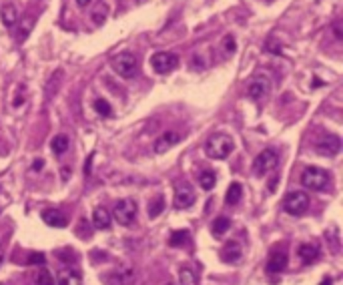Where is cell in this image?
<instances>
[{
  "instance_id": "cell-22",
  "label": "cell",
  "mask_w": 343,
  "mask_h": 285,
  "mask_svg": "<svg viewBox=\"0 0 343 285\" xmlns=\"http://www.w3.org/2000/svg\"><path fill=\"white\" fill-rule=\"evenodd\" d=\"M215 183H217L215 171H203V173L199 175V185H201L205 191H211V189L215 187Z\"/></svg>"
},
{
  "instance_id": "cell-4",
  "label": "cell",
  "mask_w": 343,
  "mask_h": 285,
  "mask_svg": "<svg viewBox=\"0 0 343 285\" xmlns=\"http://www.w3.org/2000/svg\"><path fill=\"white\" fill-rule=\"evenodd\" d=\"M110 64H112V68H114L120 76H124V78H130V76H134V72H136V58H134V54H130V52H118V54H114L112 60H110Z\"/></svg>"
},
{
  "instance_id": "cell-19",
  "label": "cell",
  "mask_w": 343,
  "mask_h": 285,
  "mask_svg": "<svg viewBox=\"0 0 343 285\" xmlns=\"http://www.w3.org/2000/svg\"><path fill=\"white\" fill-rule=\"evenodd\" d=\"M241 197H243V187H241V183H231L229 189H227V195H225L227 205H237V203L241 201Z\"/></svg>"
},
{
  "instance_id": "cell-15",
  "label": "cell",
  "mask_w": 343,
  "mask_h": 285,
  "mask_svg": "<svg viewBox=\"0 0 343 285\" xmlns=\"http://www.w3.org/2000/svg\"><path fill=\"white\" fill-rule=\"evenodd\" d=\"M285 267H287V253H283V251L271 253V257H269V261H267V271L279 273V271H283Z\"/></svg>"
},
{
  "instance_id": "cell-37",
  "label": "cell",
  "mask_w": 343,
  "mask_h": 285,
  "mask_svg": "<svg viewBox=\"0 0 343 285\" xmlns=\"http://www.w3.org/2000/svg\"><path fill=\"white\" fill-rule=\"evenodd\" d=\"M134 2H136V4H142V2H146V0H134Z\"/></svg>"
},
{
  "instance_id": "cell-1",
  "label": "cell",
  "mask_w": 343,
  "mask_h": 285,
  "mask_svg": "<svg viewBox=\"0 0 343 285\" xmlns=\"http://www.w3.org/2000/svg\"><path fill=\"white\" fill-rule=\"evenodd\" d=\"M233 138L225 132H215L205 142V153L209 159H227L233 153Z\"/></svg>"
},
{
  "instance_id": "cell-34",
  "label": "cell",
  "mask_w": 343,
  "mask_h": 285,
  "mask_svg": "<svg viewBox=\"0 0 343 285\" xmlns=\"http://www.w3.org/2000/svg\"><path fill=\"white\" fill-rule=\"evenodd\" d=\"M76 4H78L80 8H86V6L90 4V0H76Z\"/></svg>"
},
{
  "instance_id": "cell-38",
  "label": "cell",
  "mask_w": 343,
  "mask_h": 285,
  "mask_svg": "<svg viewBox=\"0 0 343 285\" xmlns=\"http://www.w3.org/2000/svg\"><path fill=\"white\" fill-rule=\"evenodd\" d=\"M164 285H175V283H164Z\"/></svg>"
},
{
  "instance_id": "cell-9",
  "label": "cell",
  "mask_w": 343,
  "mask_h": 285,
  "mask_svg": "<svg viewBox=\"0 0 343 285\" xmlns=\"http://www.w3.org/2000/svg\"><path fill=\"white\" fill-rule=\"evenodd\" d=\"M179 140H181V136H179L177 132L168 130V132H162V134H160V136L154 140L152 149H154V153H156V155H162V153H166V151H170V149H173Z\"/></svg>"
},
{
  "instance_id": "cell-33",
  "label": "cell",
  "mask_w": 343,
  "mask_h": 285,
  "mask_svg": "<svg viewBox=\"0 0 343 285\" xmlns=\"http://www.w3.org/2000/svg\"><path fill=\"white\" fill-rule=\"evenodd\" d=\"M42 165H44V161H42V159H38V161H34L32 169H34V171H38V169H42Z\"/></svg>"
},
{
  "instance_id": "cell-20",
  "label": "cell",
  "mask_w": 343,
  "mask_h": 285,
  "mask_svg": "<svg viewBox=\"0 0 343 285\" xmlns=\"http://www.w3.org/2000/svg\"><path fill=\"white\" fill-rule=\"evenodd\" d=\"M56 285H82V279L74 271H60L58 273V283Z\"/></svg>"
},
{
  "instance_id": "cell-27",
  "label": "cell",
  "mask_w": 343,
  "mask_h": 285,
  "mask_svg": "<svg viewBox=\"0 0 343 285\" xmlns=\"http://www.w3.org/2000/svg\"><path fill=\"white\" fill-rule=\"evenodd\" d=\"M229 227H231V219L219 217V219H215V223H213V235H223Z\"/></svg>"
},
{
  "instance_id": "cell-24",
  "label": "cell",
  "mask_w": 343,
  "mask_h": 285,
  "mask_svg": "<svg viewBox=\"0 0 343 285\" xmlns=\"http://www.w3.org/2000/svg\"><path fill=\"white\" fill-rule=\"evenodd\" d=\"M179 281H181V285H197V275H195L193 269L183 267L179 271Z\"/></svg>"
},
{
  "instance_id": "cell-10",
  "label": "cell",
  "mask_w": 343,
  "mask_h": 285,
  "mask_svg": "<svg viewBox=\"0 0 343 285\" xmlns=\"http://www.w3.org/2000/svg\"><path fill=\"white\" fill-rule=\"evenodd\" d=\"M315 151L319 155H325V157H333L341 151V140L339 136H325L321 140H317V145H315Z\"/></svg>"
},
{
  "instance_id": "cell-36",
  "label": "cell",
  "mask_w": 343,
  "mask_h": 285,
  "mask_svg": "<svg viewBox=\"0 0 343 285\" xmlns=\"http://www.w3.org/2000/svg\"><path fill=\"white\" fill-rule=\"evenodd\" d=\"M2 259H4V253H2V247H0V263H2Z\"/></svg>"
},
{
  "instance_id": "cell-7",
  "label": "cell",
  "mask_w": 343,
  "mask_h": 285,
  "mask_svg": "<svg viewBox=\"0 0 343 285\" xmlns=\"http://www.w3.org/2000/svg\"><path fill=\"white\" fill-rule=\"evenodd\" d=\"M283 209L289 215H303L309 209V197H307V193H303V191L289 193L285 197V201H283Z\"/></svg>"
},
{
  "instance_id": "cell-2",
  "label": "cell",
  "mask_w": 343,
  "mask_h": 285,
  "mask_svg": "<svg viewBox=\"0 0 343 285\" xmlns=\"http://www.w3.org/2000/svg\"><path fill=\"white\" fill-rule=\"evenodd\" d=\"M329 183H331V177L321 167H307L301 173V185L311 191H325L329 187Z\"/></svg>"
},
{
  "instance_id": "cell-25",
  "label": "cell",
  "mask_w": 343,
  "mask_h": 285,
  "mask_svg": "<svg viewBox=\"0 0 343 285\" xmlns=\"http://www.w3.org/2000/svg\"><path fill=\"white\" fill-rule=\"evenodd\" d=\"M92 106H94L96 114H100V116H110L112 114V108H110L108 100H104V98H94Z\"/></svg>"
},
{
  "instance_id": "cell-32",
  "label": "cell",
  "mask_w": 343,
  "mask_h": 285,
  "mask_svg": "<svg viewBox=\"0 0 343 285\" xmlns=\"http://www.w3.org/2000/svg\"><path fill=\"white\" fill-rule=\"evenodd\" d=\"M333 32H335L337 40H341V38H343V32H341V22H335V24H333Z\"/></svg>"
},
{
  "instance_id": "cell-26",
  "label": "cell",
  "mask_w": 343,
  "mask_h": 285,
  "mask_svg": "<svg viewBox=\"0 0 343 285\" xmlns=\"http://www.w3.org/2000/svg\"><path fill=\"white\" fill-rule=\"evenodd\" d=\"M34 281H36V285H54V279H52L50 271H48V269H44V267L36 271Z\"/></svg>"
},
{
  "instance_id": "cell-29",
  "label": "cell",
  "mask_w": 343,
  "mask_h": 285,
  "mask_svg": "<svg viewBox=\"0 0 343 285\" xmlns=\"http://www.w3.org/2000/svg\"><path fill=\"white\" fill-rule=\"evenodd\" d=\"M162 209H164V199H162V197H156L154 203L148 207V215H150V217H156V215L162 213Z\"/></svg>"
},
{
  "instance_id": "cell-13",
  "label": "cell",
  "mask_w": 343,
  "mask_h": 285,
  "mask_svg": "<svg viewBox=\"0 0 343 285\" xmlns=\"http://www.w3.org/2000/svg\"><path fill=\"white\" fill-rule=\"evenodd\" d=\"M241 255H243V247H241L239 241H229V243L221 249V259H223L225 263H237V261L241 259Z\"/></svg>"
},
{
  "instance_id": "cell-35",
  "label": "cell",
  "mask_w": 343,
  "mask_h": 285,
  "mask_svg": "<svg viewBox=\"0 0 343 285\" xmlns=\"http://www.w3.org/2000/svg\"><path fill=\"white\" fill-rule=\"evenodd\" d=\"M321 285H331V279H323V281H321Z\"/></svg>"
},
{
  "instance_id": "cell-5",
  "label": "cell",
  "mask_w": 343,
  "mask_h": 285,
  "mask_svg": "<svg viewBox=\"0 0 343 285\" xmlns=\"http://www.w3.org/2000/svg\"><path fill=\"white\" fill-rule=\"evenodd\" d=\"M114 219L122 227H130L136 219V203L132 199H120L114 205Z\"/></svg>"
},
{
  "instance_id": "cell-30",
  "label": "cell",
  "mask_w": 343,
  "mask_h": 285,
  "mask_svg": "<svg viewBox=\"0 0 343 285\" xmlns=\"http://www.w3.org/2000/svg\"><path fill=\"white\" fill-rule=\"evenodd\" d=\"M223 44H225V52H227V54H233V52H235V48H237V46H235V38H233L231 34H227V36H225Z\"/></svg>"
},
{
  "instance_id": "cell-3",
  "label": "cell",
  "mask_w": 343,
  "mask_h": 285,
  "mask_svg": "<svg viewBox=\"0 0 343 285\" xmlns=\"http://www.w3.org/2000/svg\"><path fill=\"white\" fill-rule=\"evenodd\" d=\"M150 66H152L154 72L166 74V72H173V70L179 66V58H177V54H173V52L160 50V52H154V54H152Z\"/></svg>"
},
{
  "instance_id": "cell-8",
  "label": "cell",
  "mask_w": 343,
  "mask_h": 285,
  "mask_svg": "<svg viewBox=\"0 0 343 285\" xmlns=\"http://www.w3.org/2000/svg\"><path fill=\"white\" fill-rule=\"evenodd\" d=\"M269 90H271V80H269V76L267 74H257L251 82H249V86H247V96L251 98V100H263L267 94H269Z\"/></svg>"
},
{
  "instance_id": "cell-14",
  "label": "cell",
  "mask_w": 343,
  "mask_h": 285,
  "mask_svg": "<svg viewBox=\"0 0 343 285\" xmlns=\"http://www.w3.org/2000/svg\"><path fill=\"white\" fill-rule=\"evenodd\" d=\"M92 223H94L96 229H104L106 231L112 225V217H110V213L104 207H96L94 213H92Z\"/></svg>"
},
{
  "instance_id": "cell-17",
  "label": "cell",
  "mask_w": 343,
  "mask_h": 285,
  "mask_svg": "<svg viewBox=\"0 0 343 285\" xmlns=\"http://www.w3.org/2000/svg\"><path fill=\"white\" fill-rule=\"evenodd\" d=\"M0 18H2V22L6 26H14L18 20V8L12 2H6L2 8H0Z\"/></svg>"
},
{
  "instance_id": "cell-18",
  "label": "cell",
  "mask_w": 343,
  "mask_h": 285,
  "mask_svg": "<svg viewBox=\"0 0 343 285\" xmlns=\"http://www.w3.org/2000/svg\"><path fill=\"white\" fill-rule=\"evenodd\" d=\"M106 16H108V6H106V2L98 0V2L94 4V8H92V12H90V18H92V22L96 26H102L104 20H106Z\"/></svg>"
},
{
  "instance_id": "cell-28",
  "label": "cell",
  "mask_w": 343,
  "mask_h": 285,
  "mask_svg": "<svg viewBox=\"0 0 343 285\" xmlns=\"http://www.w3.org/2000/svg\"><path fill=\"white\" fill-rule=\"evenodd\" d=\"M32 24H34V20H32L30 16H24V18H22V24H20V30H18V40H24V38L28 36Z\"/></svg>"
},
{
  "instance_id": "cell-11",
  "label": "cell",
  "mask_w": 343,
  "mask_h": 285,
  "mask_svg": "<svg viewBox=\"0 0 343 285\" xmlns=\"http://www.w3.org/2000/svg\"><path fill=\"white\" fill-rule=\"evenodd\" d=\"M195 203V191L187 185H181L175 189V207L177 209H187Z\"/></svg>"
},
{
  "instance_id": "cell-16",
  "label": "cell",
  "mask_w": 343,
  "mask_h": 285,
  "mask_svg": "<svg viewBox=\"0 0 343 285\" xmlns=\"http://www.w3.org/2000/svg\"><path fill=\"white\" fill-rule=\"evenodd\" d=\"M299 257H301V261H303L305 265L313 263V261L319 257V245H317V243H303V245L299 247Z\"/></svg>"
},
{
  "instance_id": "cell-6",
  "label": "cell",
  "mask_w": 343,
  "mask_h": 285,
  "mask_svg": "<svg viewBox=\"0 0 343 285\" xmlns=\"http://www.w3.org/2000/svg\"><path fill=\"white\" fill-rule=\"evenodd\" d=\"M277 163H279L277 151H275V149H265V151H261V153L255 157V161H253V171H255V175H265V173L273 171V169L277 167Z\"/></svg>"
},
{
  "instance_id": "cell-23",
  "label": "cell",
  "mask_w": 343,
  "mask_h": 285,
  "mask_svg": "<svg viewBox=\"0 0 343 285\" xmlns=\"http://www.w3.org/2000/svg\"><path fill=\"white\" fill-rule=\"evenodd\" d=\"M189 241V231L187 229H179V231H173V235H170L168 239V245L170 247H181Z\"/></svg>"
},
{
  "instance_id": "cell-21",
  "label": "cell",
  "mask_w": 343,
  "mask_h": 285,
  "mask_svg": "<svg viewBox=\"0 0 343 285\" xmlns=\"http://www.w3.org/2000/svg\"><path fill=\"white\" fill-rule=\"evenodd\" d=\"M68 145H70V140H68L66 134H56V136L52 138V142H50V149H52L56 155H62V153L68 149Z\"/></svg>"
},
{
  "instance_id": "cell-31",
  "label": "cell",
  "mask_w": 343,
  "mask_h": 285,
  "mask_svg": "<svg viewBox=\"0 0 343 285\" xmlns=\"http://www.w3.org/2000/svg\"><path fill=\"white\" fill-rule=\"evenodd\" d=\"M28 263H44V255L42 253H32L28 257Z\"/></svg>"
},
{
  "instance_id": "cell-12",
  "label": "cell",
  "mask_w": 343,
  "mask_h": 285,
  "mask_svg": "<svg viewBox=\"0 0 343 285\" xmlns=\"http://www.w3.org/2000/svg\"><path fill=\"white\" fill-rule=\"evenodd\" d=\"M42 221L48 227H56V229H62V227L68 225V219L60 209H44L42 211Z\"/></svg>"
}]
</instances>
